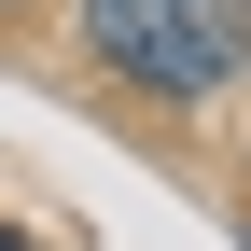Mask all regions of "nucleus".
Wrapping results in <instances>:
<instances>
[{
  "label": "nucleus",
  "mask_w": 251,
  "mask_h": 251,
  "mask_svg": "<svg viewBox=\"0 0 251 251\" xmlns=\"http://www.w3.org/2000/svg\"><path fill=\"white\" fill-rule=\"evenodd\" d=\"M84 42L153 98H209L251 70V0H84Z\"/></svg>",
  "instance_id": "1"
},
{
  "label": "nucleus",
  "mask_w": 251,
  "mask_h": 251,
  "mask_svg": "<svg viewBox=\"0 0 251 251\" xmlns=\"http://www.w3.org/2000/svg\"><path fill=\"white\" fill-rule=\"evenodd\" d=\"M0 251H28V237H0Z\"/></svg>",
  "instance_id": "2"
}]
</instances>
